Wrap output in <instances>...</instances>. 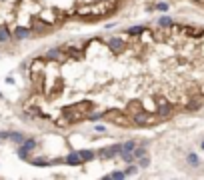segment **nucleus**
Here are the masks:
<instances>
[{"label": "nucleus", "mask_w": 204, "mask_h": 180, "mask_svg": "<svg viewBox=\"0 0 204 180\" xmlns=\"http://www.w3.org/2000/svg\"><path fill=\"white\" fill-rule=\"evenodd\" d=\"M12 40V28L8 24H0V42H10Z\"/></svg>", "instance_id": "4"}, {"label": "nucleus", "mask_w": 204, "mask_h": 180, "mask_svg": "<svg viewBox=\"0 0 204 180\" xmlns=\"http://www.w3.org/2000/svg\"><path fill=\"white\" fill-rule=\"evenodd\" d=\"M144 30H146L144 26H132V28H128L126 34H128V36H138V34H144Z\"/></svg>", "instance_id": "8"}, {"label": "nucleus", "mask_w": 204, "mask_h": 180, "mask_svg": "<svg viewBox=\"0 0 204 180\" xmlns=\"http://www.w3.org/2000/svg\"><path fill=\"white\" fill-rule=\"evenodd\" d=\"M124 174H126V176H134V174H136V166H128V168L124 170Z\"/></svg>", "instance_id": "18"}, {"label": "nucleus", "mask_w": 204, "mask_h": 180, "mask_svg": "<svg viewBox=\"0 0 204 180\" xmlns=\"http://www.w3.org/2000/svg\"><path fill=\"white\" fill-rule=\"evenodd\" d=\"M168 8H170V6H168L166 2H158V4H156V10H160V12H166Z\"/></svg>", "instance_id": "16"}, {"label": "nucleus", "mask_w": 204, "mask_h": 180, "mask_svg": "<svg viewBox=\"0 0 204 180\" xmlns=\"http://www.w3.org/2000/svg\"><path fill=\"white\" fill-rule=\"evenodd\" d=\"M120 150H122V144H114V146H108V148H104V150H102V154H100V156H102V158L116 156V154H120Z\"/></svg>", "instance_id": "5"}, {"label": "nucleus", "mask_w": 204, "mask_h": 180, "mask_svg": "<svg viewBox=\"0 0 204 180\" xmlns=\"http://www.w3.org/2000/svg\"><path fill=\"white\" fill-rule=\"evenodd\" d=\"M10 138L14 140L16 144H22V142H24V136L20 134V132H10Z\"/></svg>", "instance_id": "10"}, {"label": "nucleus", "mask_w": 204, "mask_h": 180, "mask_svg": "<svg viewBox=\"0 0 204 180\" xmlns=\"http://www.w3.org/2000/svg\"><path fill=\"white\" fill-rule=\"evenodd\" d=\"M148 164H150V158H148V156H142V158H140V166H142V168H146Z\"/></svg>", "instance_id": "19"}, {"label": "nucleus", "mask_w": 204, "mask_h": 180, "mask_svg": "<svg viewBox=\"0 0 204 180\" xmlns=\"http://www.w3.org/2000/svg\"><path fill=\"white\" fill-rule=\"evenodd\" d=\"M30 38H34L30 26H24V24L12 26V40H30Z\"/></svg>", "instance_id": "2"}, {"label": "nucleus", "mask_w": 204, "mask_h": 180, "mask_svg": "<svg viewBox=\"0 0 204 180\" xmlns=\"http://www.w3.org/2000/svg\"><path fill=\"white\" fill-rule=\"evenodd\" d=\"M134 158H142L144 154H146V150H144V146H140V148H134Z\"/></svg>", "instance_id": "15"}, {"label": "nucleus", "mask_w": 204, "mask_h": 180, "mask_svg": "<svg viewBox=\"0 0 204 180\" xmlns=\"http://www.w3.org/2000/svg\"><path fill=\"white\" fill-rule=\"evenodd\" d=\"M106 178H126V174H124V172H118V170H116V172L108 174V176H106Z\"/></svg>", "instance_id": "17"}, {"label": "nucleus", "mask_w": 204, "mask_h": 180, "mask_svg": "<svg viewBox=\"0 0 204 180\" xmlns=\"http://www.w3.org/2000/svg\"><path fill=\"white\" fill-rule=\"evenodd\" d=\"M134 148H136V142H134V140H130V142L122 144V150H126V152H134Z\"/></svg>", "instance_id": "12"}, {"label": "nucleus", "mask_w": 204, "mask_h": 180, "mask_svg": "<svg viewBox=\"0 0 204 180\" xmlns=\"http://www.w3.org/2000/svg\"><path fill=\"white\" fill-rule=\"evenodd\" d=\"M158 26L160 28H172L174 22H172V18H168V16H162V18L158 20Z\"/></svg>", "instance_id": "7"}, {"label": "nucleus", "mask_w": 204, "mask_h": 180, "mask_svg": "<svg viewBox=\"0 0 204 180\" xmlns=\"http://www.w3.org/2000/svg\"><path fill=\"white\" fill-rule=\"evenodd\" d=\"M80 162H82V160H80V154H78V152H70V154L66 156V164L76 166V164H80Z\"/></svg>", "instance_id": "6"}, {"label": "nucleus", "mask_w": 204, "mask_h": 180, "mask_svg": "<svg viewBox=\"0 0 204 180\" xmlns=\"http://www.w3.org/2000/svg\"><path fill=\"white\" fill-rule=\"evenodd\" d=\"M186 160H188V164H192V166H196L198 162H200V160H198V156H196V154H188V156H186Z\"/></svg>", "instance_id": "14"}, {"label": "nucleus", "mask_w": 204, "mask_h": 180, "mask_svg": "<svg viewBox=\"0 0 204 180\" xmlns=\"http://www.w3.org/2000/svg\"><path fill=\"white\" fill-rule=\"evenodd\" d=\"M78 154H80V160H82V162H88V160L94 158V154H92L90 150H82V152H78Z\"/></svg>", "instance_id": "9"}, {"label": "nucleus", "mask_w": 204, "mask_h": 180, "mask_svg": "<svg viewBox=\"0 0 204 180\" xmlns=\"http://www.w3.org/2000/svg\"><path fill=\"white\" fill-rule=\"evenodd\" d=\"M106 46H108V50H110V54H112V56H120V54L128 48V42L122 40L120 36H112V38H108V40H106Z\"/></svg>", "instance_id": "1"}, {"label": "nucleus", "mask_w": 204, "mask_h": 180, "mask_svg": "<svg viewBox=\"0 0 204 180\" xmlns=\"http://www.w3.org/2000/svg\"><path fill=\"white\" fill-rule=\"evenodd\" d=\"M200 148H202V150H204V140H202V142H200Z\"/></svg>", "instance_id": "20"}, {"label": "nucleus", "mask_w": 204, "mask_h": 180, "mask_svg": "<svg viewBox=\"0 0 204 180\" xmlns=\"http://www.w3.org/2000/svg\"><path fill=\"white\" fill-rule=\"evenodd\" d=\"M200 108H202V98H198V96L188 98V102H186V110H188V112H196V110H200Z\"/></svg>", "instance_id": "3"}, {"label": "nucleus", "mask_w": 204, "mask_h": 180, "mask_svg": "<svg viewBox=\"0 0 204 180\" xmlns=\"http://www.w3.org/2000/svg\"><path fill=\"white\" fill-rule=\"evenodd\" d=\"M32 164H38V166H48L50 160H46V158H34V160H30Z\"/></svg>", "instance_id": "13"}, {"label": "nucleus", "mask_w": 204, "mask_h": 180, "mask_svg": "<svg viewBox=\"0 0 204 180\" xmlns=\"http://www.w3.org/2000/svg\"><path fill=\"white\" fill-rule=\"evenodd\" d=\"M20 146H24V148H26V150H32L34 146H36V142H34V140H32V138H24V142H22V144H20Z\"/></svg>", "instance_id": "11"}]
</instances>
